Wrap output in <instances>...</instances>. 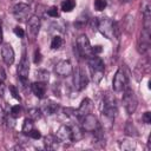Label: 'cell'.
Returning a JSON list of instances; mask_svg holds the SVG:
<instances>
[{
  "label": "cell",
  "instance_id": "cell-1",
  "mask_svg": "<svg viewBox=\"0 0 151 151\" xmlns=\"http://www.w3.org/2000/svg\"><path fill=\"white\" fill-rule=\"evenodd\" d=\"M87 64H88V67H90L93 81L96 84H98L103 79L104 71H105V66H104L103 60L99 57H97L96 54H92L91 57L87 58Z\"/></svg>",
  "mask_w": 151,
  "mask_h": 151
},
{
  "label": "cell",
  "instance_id": "cell-2",
  "mask_svg": "<svg viewBox=\"0 0 151 151\" xmlns=\"http://www.w3.org/2000/svg\"><path fill=\"white\" fill-rule=\"evenodd\" d=\"M97 28L106 39H109V40L114 39V37H116V25L110 18H107V17L100 18L97 21Z\"/></svg>",
  "mask_w": 151,
  "mask_h": 151
},
{
  "label": "cell",
  "instance_id": "cell-3",
  "mask_svg": "<svg viewBox=\"0 0 151 151\" xmlns=\"http://www.w3.org/2000/svg\"><path fill=\"white\" fill-rule=\"evenodd\" d=\"M123 105L125 107V111L129 113V114H132L134 113V111L137 110V106H138V100L136 98V94L134 92L126 87L124 90V94H123Z\"/></svg>",
  "mask_w": 151,
  "mask_h": 151
},
{
  "label": "cell",
  "instance_id": "cell-4",
  "mask_svg": "<svg viewBox=\"0 0 151 151\" xmlns=\"http://www.w3.org/2000/svg\"><path fill=\"white\" fill-rule=\"evenodd\" d=\"M101 112L103 114L110 119L113 120L117 113V104H116V99L114 97H112L111 94H106L104 100H103V107H101Z\"/></svg>",
  "mask_w": 151,
  "mask_h": 151
},
{
  "label": "cell",
  "instance_id": "cell-5",
  "mask_svg": "<svg viewBox=\"0 0 151 151\" xmlns=\"http://www.w3.org/2000/svg\"><path fill=\"white\" fill-rule=\"evenodd\" d=\"M13 15L18 21H25L32 17V9L27 4L18 2L13 7Z\"/></svg>",
  "mask_w": 151,
  "mask_h": 151
},
{
  "label": "cell",
  "instance_id": "cell-6",
  "mask_svg": "<svg viewBox=\"0 0 151 151\" xmlns=\"http://www.w3.org/2000/svg\"><path fill=\"white\" fill-rule=\"evenodd\" d=\"M77 51L81 57H91L92 55V46L90 44L88 38L85 34H81L77 39Z\"/></svg>",
  "mask_w": 151,
  "mask_h": 151
},
{
  "label": "cell",
  "instance_id": "cell-7",
  "mask_svg": "<svg viewBox=\"0 0 151 151\" xmlns=\"http://www.w3.org/2000/svg\"><path fill=\"white\" fill-rule=\"evenodd\" d=\"M81 129L85 132H94L98 129H100V124L93 114L88 113L84 117H81Z\"/></svg>",
  "mask_w": 151,
  "mask_h": 151
},
{
  "label": "cell",
  "instance_id": "cell-8",
  "mask_svg": "<svg viewBox=\"0 0 151 151\" xmlns=\"http://www.w3.org/2000/svg\"><path fill=\"white\" fill-rule=\"evenodd\" d=\"M112 86H113V90L116 92H122L127 87V78H126V74L123 71V68L117 70L114 77H113Z\"/></svg>",
  "mask_w": 151,
  "mask_h": 151
},
{
  "label": "cell",
  "instance_id": "cell-9",
  "mask_svg": "<svg viewBox=\"0 0 151 151\" xmlns=\"http://www.w3.org/2000/svg\"><path fill=\"white\" fill-rule=\"evenodd\" d=\"M55 137H57L58 142L64 143V144H68V143L73 142L71 126H68V125H61V126H59V129L57 130Z\"/></svg>",
  "mask_w": 151,
  "mask_h": 151
},
{
  "label": "cell",
  "instance_id": "cell-10",
  "mask_svg": "<svg viewBox=\"0 0 151 151\" xmlns=\"http://www.w3.org/2000/svg\"><path fill=\"white\" fill-rule=\"evenodd\" d=\"M151 34H150V29H145L143 28L139 40H138V52L142 54H145L149 48H150V41H151Z\"/></svg>",
  "mask_w": 151,
  "mask_h": 151
},
{
  "label": "cell",
  "instance_id": "cell-11",
  "mask_svg": "<svg viewBox=\"0 0 151 151\" xmlns=\"http://www.w3.org/2000/svg\"><path fill=\"white\" fill-rule=\"evenodd\" d=\"M40 18L38 15H32L27 21V32L31 39H35L40 31Z\"/></svg>",
  "mask_w": 151,
  "mask_h": 151
},
{
  "label": "cell",
  "instance_id": "cell-12",
  "mask_svg": "<svg viewBox=\"0 0 151 151\" xmlns=\"http://www.w3.org/2000/svg\"><path fill=\"white\" fill-rule=\"evenodd\" d=\"M54 71L59 77H68L73 72V66L68 60H60L57 63Z\"/></svg>",
  "mask_w": 151,
  "mask_h": 151
},
{
  "label": "cell",
  "instance_id": "cell-13",
  "mask_svg": "<svg viewBox=\"0 0 151 151\" xmlns=\"http://www.w3.org/2000/svg\"><path fill=\"white\" fill-rule=\"evenodd\" d=\"M28 72H29V63H28V59H27L26 54H24L22 58H21V61H20V64L18 66V76H19V79L22 83L27 81Z\"/></svg>",
  "mask_w": 151,
  "mask_h": 151
},
{
  "label": "cell",
  "instance_id": "cell-14",
  "mask_svg": "<svg viewBox=\"0 0 151 151\" xmlns=\"http://www.w3.org/2000/svg\"><path fill=\"white\" fill-rule=\"evenodd\" d=\"M1 58L6 65H12L14 63V50L9 44H2L1 46Z\"/></svg>",
  "mask_w": 151,
  "mask_h": 151
},
{
  "label": "cell",
  "instance_id": "cell-15",
  "mask_svg": "<svg viewBox=\"0 0 151 151\" xmlns=\"http://www.w3.org/2000/svg\"><path fill=\"white\" fill-rule=\"evenodd\" d=\"M73 81H74V86L79 91L84 90L88 84V79H87L86 74L83 73L81 70H79V68H77L76 72H74V80Z\"/></svg>",
  "mask_w": 151,
  "mask_h": 151
},
{
  "label": "cell",
  "instance_id": "cell-16",
  "mask_svg": "<svg viewBox=\"0 0 151 151\" xmlns=\"http://www.w3.org/2000/svg\"><path fill=\"white\" fill-rule=\"evenodd\" d=\"M91 110H92V101H91L88 98H85V99L81 101V104H80V106L78 107V110L76 111V116L79 117V118H81V117L88 114V113L91 112Z\"/></svg>",
  "mask_w": 151,
  "mask_h": 151
},
{
  "label": "cell",
  "instance_id": "cell-17",
  "mask_svg": "<svg viewBox=\"0 0 151 151\" xmlns=\"http://www.w3.org/2000/svg\"><path fill=\"white\" fill-rule=\"evenodd\" d=\"M31 90L34 93L35 97L38 98H44L46 94V83L44 81H35L31 85Z\"/></svg>",
  "mask_w": 151,
  "mask_h": 151
},
{
  "label": "cell",
  "instance_id": "cell-18",
  "mask_svg": "<svg viewBox=\"0 0 151 151\" xmlns=\"http://www.w3.org/2000/svg\"><path fill=\"white\" fill-rule=\"evenodd\" d=\"M42 111L46 113V114H53L58 111V104L52 101V100H47L45 104H44V107H42Z\"/></svg>",
  "mask_w": 151,
  "mask_h": 151
},
{
  "label": "cell",
  "instance_id": "cell-19",
  "mask_svg": "<svg viewBox=\"0 0 151 151\" xmlns=\"http://www.w3.org/2000/svg\"><path fill=\"white\" fill-rule=\"evenodd\" d=\"M57 143H58V139L55 136H52V134H48L44 138V144H45V147L47 150H53L55 149L57 146Z\"/></svg>",
  "mask_w": 151,
  "mask_h": 151
},
{
  "label": "cell",
  "instance_id": "cell-20",
  "mask_svg": "<svg viewBox=\"0 0 151 151\" xmlns=\"http://www.w3.org/2000/svg\"><path fill=\"white\" fill-rule=\"evenodd\" d=\"M27 113H28V118L32 119L33 122L37 120V119H40L41 116H42V111H41L40 109H38V107H32V109H29Z\"/></svg>",
  "mask_w": 151,
  "mask_h": 151
},
{
  "label": "cell",
  "instance_id": "cell-21",
  "mask_svg": "<svg viewBox=\"0 0 151 151\" xmlns=\"http://www.w3.org/2000/svg\"><path fill=\"white\" fill-rule=\"evenodd\" d=\"M60 7H61V11L64 12H72L76 7V0H64Z\"/></svg>",
  "mask_w": 151,
  "mask_h": 151
},
{
  "label": "cell",
  "instance_id": "cell-22",
  "mask_svg": "<svg viewBox=\"0 0 151 151\" xmlns=\"http://www.w3.org/2000/svg\"><path fill=\"white\" fill-rule=\"evenodd\" d=\"M32 130H33V120H32V119H29V118H26V119L24 120V124H22V129H21V131H22V133H24V134H28Z\"/></svg>",
  "mask_w": 151,
  "mask_h": 151
},
{
  "label": "cell",
  "instance_id": "cell-23",
  "mask_svg": "<svg viewBox=\"0 0 151 151\" xmlns=\"http://www.w3.org/2000/svg\"><path fill=\"white\" fill-rule=\"evenodd\" d=\"M72 137H73V140H79L83 138V129L79 127V126H72Z\"/></svg>",
  "mask_w": 151,
  "mask_h": 151
},
{
  "label": "cell",
  "instance_id": "cell-24",
  "mask_svg": "<svg viewBox=\"0 0 151 151\" xmlns=\"http://www.w3.org/2000/svg\"><path fill=\"white\" fill-rule=\"evenodd\" d=\"M63 38L61 37H59V35H57V37H54L53 39H52V41H51V47L53 48V50H58V48H60L61 46H63Z\"/></svg>",
  "mask_w": 151,
  "mask_h": 151
},
{
  "label": "cell",
  "instance_id": "cell-25",
  "mask_svg": "<svg viewBox=\"0 0 151 151\" xmlns=\"http://www.w3.org/2000/svg\"><path fill=\"white\" fill-rule=\"evenodd\" d=\"M22 114V109L20 105H14L11 107V116L13 118H19Z\"/></svg>",
  "mask_w": 151,
  "mask_h": 151
},
{
  "label": "cell",
  "instance_id": "cell-26",
  "mask_svg": "<svg viewBox=\"0 0 151 151\" xmlns=\"http://www.w3.org/2000/svg\"><path fill=\"white\" fill-rule=\"evenodd\" d=\"M37 77H38V80L39 81H44L46 83L48 80V72L46 70H39L37 72Z\"/></svg>",
  "mask_w": 151,
  "mask_h": 151
},
{
  "label": "cell",
  "instance_id": "cell-27",
  "mask_svg": "<svg viewBox=\"0 0 151 151\" xmlns=\"http://www.w3.org/2000/svg\"><path fill=\"white\" fill-rule=\"evenodd\" d=\"M106 6H107L106 0H94V8L97 11H103L106 8Z\"/></svg>",
  "mask_w": 151,
  "mask_h": 151
},
{
  "label": "cell",
  "instance_id": "cell-28",
  "mask_svg": "<svg viewBox=\"0 0 151 151\" xmlns=\"http://www.w3.org/2000/svg\"><path fill=\"white\" fill-rule=\"evenodd\" d=\"M47 14L51 17V18H57L59 15L58 13V7L57 6H51L48 9H47Z\"/></svg>",
  "mask_w": 151,
  "mask_h": 151
},
{
  "label": "cell",
  "instance_id": "cell-29",
  "mask_svg": "<svg viewBox=\"0 0 151 151\" xmlns=\"http://www.w3.org/2000/svg\"><path fill=\"white\" fill-rule=\"evenodd\" d=\"M27 136L31 137V138H33V139H40V138H41V133H40V131H39V130H35V129H33Z\"/></svg>",
  "mask_w": 151,
  "mask_h": 151
},
{
  "label": "cell",
  "instance_id": "cell-30",
  "mask_svg": "<svg viewBox=\"0 0 151 151\" xmlns=\"http://www.w3.org/2000/svg\"><path fill=\"white\" fill-rule=\"evenodd\" d=\"M6 120H7V117H6V113H5V111H4V109L0 106V126L1 125H4L5 123H6Z\"/></svg>",
  "mask_w": 151,
  "mask_h": 151
},
{
  "label": "cell",
  "instance_id": "cell-31",
  "mask_svg": "<svg viewBox=\"0 0 151 151\" xmlns=\"http://www.w3.org/2000/svg\"><path fill=\"white\" fill-rule=\"evenodd\" d=\"M14 33H15V35L19 37V38H24V35H25L24 29H22L21 27H19V26H15V27H14Z\"/></svg>",
  "mask_w": 151,
  "mask_h": 151
},
{
  "label": "cell",
  "instance_id": "cell-32",
  "mask_svg": "<svg viewBox=\"0 0 151 151\" xmlns=\"http://www.w3.org/2000/svg\"><path fill=\"white\" fill-rule=\"evenodd\" d=\"M142 119H143V122H144L145 124H150V123H151V113H150L149 111H147V112H145V113L143 114Z\"/></svg>",
  "mask_w": 151,
  "mask_h": 151
},
{
  "label": "cell",
  "instance_id": "cell-33",
  "mask_svg": "<svg viewBox=\"0 0 151 151\" xmlns=\"http://www.w3.org/2000/svg\"><path fill=\"white\" fill-rule=\"evenodd\" d=\"M40 61H41V53H40L39 50H37V51L34 52V63H35V64H39Z\"/></svg>",
  "mask_w": 151,
  "mask_h": 151
},
{
  "label": "cell",
  "instance_id": "cell-34",
  "mask_svg": "<svg viewBox=\"0 0 151 151\" xmlns=\"http://www.w3.org/2000/svg\"><path fill=\"white\" fill-rule=\"evenodd\" d=\"M9 91L12 92V94H13V97H14L15 99H19V100H20V96H18V91H17V88H15L13 85H9Z\"/></svg>",
  "mask_w": 151,
  "mask_h": 151
},
{
  "label": "cell",
  "instance_id": "cell-35",
  "mask_svg": "<svg viewBox=\"0 0 151 151\" xmlns=\"http://www.w3.org/2000/svg\"><path fill=\"white\" fill-rule=\"evenodd\" d=\"M100 52H101V47L100 46H93L92 47V54L97 55V53H100Z\"/></svg>",
  "mask_w": 151,
  "mask_h": 151
},
{
  "label": "cell",
  "instance_id": "cell-36",
  "mask_svg": "<svg viewBox=\"0 0 151 151\" xmlns=\"http://www.w3.org/2000/svg\"><path fill=\"white\" fill-rule=\"evenodd\" d=\"M6 79V73H5V71H4V68L2 67H0V80H5Z\"/></svg>",
  "mask_w": 151,
  "mask_h": 151
},
{
  "label": "cell",
  "instance_id": "cell-37",
  "mask_svg": "<svg viewBox=\"0 0 151 151\" xmlns=\"http://www.w3.org/2000/svg\"><path fill=\"white\" fill-rule=\"evenodd\" d=\"M4 91H5V86H4L2 80H0V97L4 96Z\"/></svg>",
  "mask_w": 151,
  "mask_h": 151
},
{
  "label": "cell",
  "instance_id": "cell-38",
  "mask_svg": "<svg viewBox=\"0 0 151 151\" xmlns=\"http://www.w3.org/2000/svg\"><path fill=\"white\" fill-rule=\"evenodd\" d=\"M2 41V24H1V20H0V44Z\"/></svg>",
  "mask_w": 151,
  "mask_h": 151
},
{
  "label": "cell",
  "instance_id": "cell-39",
  "mask_svg": "<svg viewBox=\"0 0 151 151\" xmlns=\"http://www.w3.org/2000/svg\"><path fill=\"white\" fill-rule=\"evenodd\" d=\"M122 1H125V2H130V1H133V0H122Z\"/></svg>",
  "mask_w": 151,
  "mask_h": 151
}]
</instances>
